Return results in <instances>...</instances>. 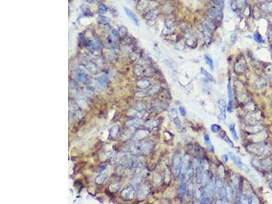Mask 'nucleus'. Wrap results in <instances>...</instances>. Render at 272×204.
Segmentation results:
<instances>
[{
	"instance_id": "12",
	"label": "nucleus",
	"mask_w": 272,
	"mask_h": 204,
	"mask_svg": "<svg viewBox=\"0 0 272 204\" xmlns=\"http://www.w3.org/2000/svg\"><path fill=\"white\" fill-rule=\"evenodd\" d=\"M226 193H227V198H229V200H233L235 197V191L234 186L231 184H227L225 186Z\"/></svg>"
},
{
	"instance_id": "18",
	"label": "nucleus",
	"mask_w": 272,
	"mask_h": 204,
	"mask_svg": "<svg viewBox=\"0 0 272 204\" xmlns=\"http://www.w3.org/2000/svg\"><path fill=\"white\" fill-rule=\"evenodd\" d=\"M266 86V81L263 78H260L254 84V88L256 89H261L264 88Z\"/></svg>"
},
{
	"instance_id": "11",
	"label": "nucleus",
	"mask_w": 272,
	"mask_h": 204,
	"mask_svg": "<svg viewBox=\"0 0 272 204\" xmlns=\"http://www.w3.org/2000/svg\"><path fill=\"white\" fill-rule=\"evenodd\" d=\"M196 180L199 184H202L204 180V172L201 167H197L196 169Z\"/></svg>"
},
{
	"instance_id": "34",
	"label": "nucleus",
	"mask_w": 272,
	"mask_h": 204,
	"mask_svg": "<svg viewBox=\"0 0 272 204\" xmlns=\"http://www.w3.org/2000/svg\"><path fill=\"white\" fill-rule=\"evenodd\" d=\"M246 3V0H237V5L239 7L244 6V5Z\"/></svg>"
},
{
	"instance_id": "10",
	"label": "nucleus",
	"mask_w": 272,
	"mask_h": 204,
	"mask_svg": "<svg viewBox=\"0 0 272 204\" xmlns=\"http://www.w3.org/2000/svg\"><path fill=\"white\" fill-rule=\"evenodd\" d=\"M186 180L183 178L181 180L180 184L179 191H178V197L179 198L183 199L184 197V195L186 193Z\"/></svg>"
},
{
	"instance_id": "39",
	"label": "nucleus",
	"mask_w": 272,
	"mask_h": 204,
	"mask_svg": "<svg viewBox=\"0 0 272 204\" xmlns=\"http://www.w3.org/2000/svg\"><path fill=\"white\" fill-rule=\"evenodd\" d=\"M86 1L88 2V3H90V4H91V3H93V0H86Z\"/></svg>"
},
{
	"instance_id": "31",
	"label": "nucleus",
	"mask_w": 272,
	"mask_h": 204,
	"mask_svg": "<svg viewBox=\"0 0 272 204\" xmlns=\"http://www.w3.org/2000/svg\"><path fill=\"white\" fill-rule=\"evenodd\" d=\"M78 78L81 81H82L84 82H85V81H86V80H87V78L86 77V76H85L83 73H81V72L80 73V74H78Z\"/></svg>"
},
{
	"instance_id": "26",
	"label": "nucleus",
	"mask_w": 272,
	"mask_h": 204,
	"mask_svg": "<svg viewBox=\"0 0 272 204\" xmlns=\"http://www.w3.org/2000/svg\"><path fill=\"white\" fill-rule=\"evenodd\" d=\"M265 72L269 78V81L272 83V65H268L265 69Z\"/></svg>"
},
{
	"instance_id": "23",
	"label": "nucleus",
	"mask_w": 272,
	"mask_h": 204,
	"mask_svg": "<svg viewBox=\"0 0 272 204\" xmlns=\"http://www.w3.org/2000/svg\"><path fill=\"white\" fill-rule=\"evenodd\" d=\"M212 2L214 5L215 8L222 10L224 7L225 0H212Z\"/></svg>"
},
{
	"instance_id": "5",
	"label": "nucleus",
	"mask_w": 272,
	"mask_h": 204,
	"mask_svg": "<svg viewBox=\"0 0 272 204\" xmlns=\"http://www.w3.org/2000/svg\"><path fill=\"white\" fill-rule=\"evenodd\" d=\"M227 91H228V99H229V102H228V106H227V110L229 112H232L233 105H234V95H233V89H232L231 81V78H229V82H228Z\"/></svg>"
},
{
	"instance_id": "24",
	"label": "nucleus",
	"mask_w": 272,
	"mask_h": 204,
	"mask_svg": "<svg viewBox=\"0 0 272 204\" xmlns=\"http://www.w3.org/2000/svg\"><path fill=\"white\" fill-rule=\"evenodd\" d=\"M98 11L101 15H104L108 12V8L105 4H100L98 7Z\"/></svg>"
},
{
	"instance_id": "20",
	"label": "nucleus",
	"mask_w": 272,
	"mask_h": 204,
	"mask_svg": "<svg viewBox=\"0 0 272 204\" xmlns=\"http://www.w3.org/2000/svg\"><path fill=\"white\" fill-rule=\"evenodd\" d=\"M201 74H202V75H203V76H205L206 78L209 81L214 82H216L215 79L214 78V77L210 74V73L206 71V70L204 69V68H203V67L201 68Z\"/></svg>"
},
{
	"instance_id": "30",
	"label": "nucleus",
	"mask_w": 272,
	"mask_h": 204,
	"mask_svg": "<svg viewBox=\"0 0 272 204\" xmlns=\"http://www.w3.org/2000/svg\"><path fill=\"white\" fill-rule=\"evenodd\" d=\"M254 39L255 40V41H256V42H258V43H261L262 42H263V40H262L261 36L258 33H256L254 35Z\"/></svg>"
},
{
	"instance_id": "36",
	"label": "nucleus",
	"mask_w": 272,
	"mask_h": 204,
	"mask_svg": "<svg viewBox=\"0 0 272 204\" xmlns=\"http://www.w3.org/2000/svg\"><path fill=\"white\" fill-rule=\"evenodd\" d=\"M237 1H233L231 2V8L232 9L234 10H235V9H236V7H237Z\"/></svg>"
},
{
	"instance_id": "19",
	"label": "nucleus",
	"mask_w": 272,
	"mask_h": 204,
	"mask_svg": "<svg viewBox=\"0 0 272 204\" xmlns=\"http://www.w3.org/2000/svg\"><path fill=\"white\" fill-rule=\"evenodd\" d=\"M197 41L194 37L188 38L186 40V44L191 48H195L197 45Z\"/></svg>"
},
{
	"instance_id": "13",
	"label": "nucleus",
	"mask_w": 272,
	"mask_h": 204,
	"mask_svg": "<svg viewBox=\"0 0 272 204\" xmlns=\"http://www.w3.org/2000/svg\"><path fill=\"white\" fill-rule=\"evenodd\" d=\"M219 137L222 140H224L225 142L227 143V144L229 145L230 147L234 148V143L231 142V140H230V138L229 137V136L227 135V133H226L225 132H224V131H220V133H219Z\"/></svg>"
},
{
	"instance_id": "2",
	"label": "nucleus",
	"mask_w": 272,
	"mask_h": 204,
	"mask_svg": "<svg viewBox=\"0 0 272 204\" xmlns=\"http://www.w3.org/2000/svg\"><path fill=\"white\" fill-rule=\"evenodd\" d=\"M173 167L174 169L175 175L177 177L180 176L183 169V160L182 157L179 153H176L173 157Z\"/></svg>"
},
{
	"instance_id": "17",
	"label": "nucleus",
	"mask_w": 272,
	"mask_h": 204,
	"mask_svg": "<svg viewBox=\"0 0 272 204\" xmlns=\"http://www.w3.org/2000/svg\"><path fill=\"white\" fill-rule=\"evenodd\" d=\"M134 193H135L134 189H133V188H132V187H129V188H127L126 190H125V191H123V195L125 197V198L131 199V198L133 197V195H134Z\"/></svg>"
},
{
	"instance_id": "38",
	"label": "nucleus",
	"mask_w": 272,
	"mask_h": 204,
	"mask_svg": "<svg viewBox=\"0 0 272 204\" xmlns=\"http://www.w3.org/2000/svg\"><path fill=\"white\" fill-rule=\"evenodd\" d=\"M223 160H224L225 161H228V156L227 155H225V156H223Z\"/></svg>"
},
{
	"instance_id": "33",
	"label": "nucleus",
	"mask_w": 272,
	"mask_h": 204,
	"mask_svg": "<svg viewBox=\"0 0 272 204\" xmlns=\"http://www.w3.org/2000/svg\"><path fill=\"white\" fill-rule=\"evenodd\" d=\"M236 40H237V35L236 34H235V33H233L231 35V38H230V40H231V42L233 44H234L236 42Z\"/></svg>"
},
{
	"instance_id": "14",
	"label": "nucleus",
	"mask_w": 272,
	"mask_h": 204,
	"mask_svg": "<svg viewBox=\"0 0 272 204\" xmlns=\"http://www.w3.org/2000/svg\"><path fill=\"white\" fill-rule=\"evenodd\" d=\"M203 138H204V141H205V144L206 145V146H207L208 149L212 152H214V147L212 143V142H211L210 137V136H209V135L205 134L203 136Z\"/></svg>"
},
{
	"instance_id": "3",
	"label": "nucleus",
	"mask_w": 272,
	"mask_h": 204,
	"mask_svg": "<svg viewBox=\"0 0 272 204\" xmlns=\"http://www.w3.org/2000/svg\"><path fill=\"white\" fill-rule=\"evenodd\" d=\"M215 193L220 201H224L227 198V193H226V188L222 182L217 181L215 186Z\"/></svg>"
},
{
	"instance_id": "25",
	"label": "nucleus",
	"mask_w": 272,
	"mask_h": 204,
	"mask_svg": "<svg viewBox=\"0 0 272 204\" xmlns=\"http://www.w3.org/2000/svg\"><path fill=\"white\" fill-rule=\"evenodd\" d=\"M174 122L175 125H176L177 129H178L179 132H181V131L183 130V125H182V123L180 122V119L178 117L174 118Z\"/></svg>"
},
{
	"instance_id": "32",
	"label": "nucleus",
	"mask_w": 272,
	"mask_h": 204,
	"mask_svg": "<svg viewBox=\"0 0 272 204\" xmlns=\"http://www.w3.org/2000/svg\"><path fill=\"white\" fill-rule=\"evenodd\" d=\"M106 178V175L105 174H103V175H101V176H99L98 178H97L96 180V181H97V183H102V182H103L104 180H105V179Z\"/></svg>"
},
{
	"instance_id": "22",
	"label": "nucleus",
	"mask_w": 272,
	"mask_h": 204,
	"mask_svg": "<svg viewBox=\"0 0 272 204\" xmlns=\"http://www.w3.org/2000/svg\"><path fill=\"white\" fill-rule=\"evenodd\" d=\"M229 129L231 133V135L233 136V137H234V139L235 140L237 141L238 139H239V137H238L237 133L236 132V130H235V125H234V124H230L229 126Z\"/></svg>"
},
{
	"instance_id": "27",
	"label": "nucleus",
	"mask_w": 272,
	"mask_h": 204,
	"mask_svg": "<svg viewBox=\"0 0 272 204\" xmlns=\"http://www.w3.org/2000/svg\"><path fill=\"white\" fill-rule=\"evenodd\" d=\"M210 129H211V131H212L213 133H219L221 130L220 126L217 125V124H213V125H211Z\"/></svg>"
},
{
	"instance_id": "37",
	"label": "nucleus",
	"mask_w": 272,
	"mask_h": 204,
	"mask_svg": "<svg viewBox=\"0 0 272 204\" xmlns=\"http://www.w3.org/2000/svg\"><path fill=\"white\" fill-rule=\"evenodd\" d=\"M112 34L115 36V37H118L119 33L117 32V31H116V30H113L112 31Z\"/></svg>"
},
{
	"instance_id": "29",
	"label": "nucleus",
	"mask_w": 272,
	"mask_h": 204,
	"mask_svg": "<svg viewBox=\"0 0 272 204\" xmlns=\"http://www.w3.org/2000/svg\"><path fill=\"white\" fill-rule=\"evenodd\" d=\"M138 86H140L141 88H146L149 86V82L148 81H140V82H138Z\"/></svg>"
},
{
	"instance_id": "28",
	"label": "nucleus",
	"mask_w": 272,
	"mask_h": 204,
	"mask_svg": "<svg viewBox=\"0 0 272 204\" xmlns=\"http://www.w3.org/2000/svg\"><path fill=\"white\" fill-rule=\"evenodd\" d=\"M157 14L156 12H155L154 10H153V11H151V12H150V13H148L146 14V18L147 19H149V20H153V19H154L157 17Z\"/></svg>"
},
{
	"instance_id": "16",
	"label": "nucleus",
	"mask_w": 272,
	"mask_h": 204,
	"mask_svg": "<svg viewBox=\"0 0 272 204\" xmlns=\"http://www.w3.org/2000/svg\"><path fill=\"white\" fill-rule=\"evenodd\" d=\"M245 69V65L241 61H237L235 64V72L237 74H241L244 72Z\"/></svg>"
},
{
	"instance_id": "6",
	"label": "nucleus",
	"mask_w": 272,
	"mask_h": 204,
	"mask_svg": "<svg viewBox=\"0 0 272 204\" xmlns=\"http://www.w3.org/2000/svg\"><path fill=\"white\" fill-rule=\"evenodd\" d=\"M229 157L230 159L232 160L234 162V163L236 165V166L239 167V169H240L242 171H249V168L246 165H245L244 163H243L241 159H239V157H237V156H235V154H232V153H229Z\"/></svg>"
},
{
	"instance_id": "21",
	"label": "nucleus",
	"mask_w": 272,
	"mask_h": 204,
	"mask_svg": "<svg viewBox=\"0 0 272 204\" xmlns=\"http://www.w3.org/2000/svg\"><path fill=\"white\" fill-rule=\"evenodd\" d=\"M204 59H205L206 64L209 65V67H210V69L212 70H214V61L212 59V57H211L210 56L205 55V56H204Z\"/></svg>"
},
{
	"instance_id": "35",
	"label": "nucleus",
	"mask_w": 272,
	"mask_h": 204,
	"mask_svg": "<svg viewBox=\"0 0 272 204\" xmlns=\"http://www.w3.org/2000/svg\"><path fill=\"white\" fill-rule=\"evenodd\" d=\"M179 111H180V114H181V115H182V116H184L186 115V112L185 109H184V108H183V107H180Z\"/></svg>"
},
{
	"instance_id": "7",
	"label": "nucleus",
	"mask_w": 272,
	"mask_h": 204,
	"mask_svg": "<svg viewBox=\"0 0 272 204\" xmlns=\"http://www.w3.org/2000/svg\"><path fill=\"white\" fill-rule=\"evenodd\" d=\"M218 108L220 110L218 118L220 120H224L226 117V102L223 99H220L218 101Z\"/></svg>"
},
{
	"instance_id": "15",
	"label": "nucleus",
	"mask_w": 272,
	"mask_h": 204,
	"mask_svg": "<svg viewBox=\"0 0 272 204\" xmlns=\"http://www.w3.org/2000/svg\"><path fill=\"white\" fill-rule=\"evenodd\" d=\"M202 25L203 27H205L206 29H208V30L210 31H214L216 28V25L214 23V21L210 18V20H205L204 21Z\"/></svg>"
},
{
	"instance_id": "1",
	"label": "nucleus",
	"mask_w": 272,
	"mask_h": 204,
	"mask_svg": "<svg viewBox=\"0 0 272 204\" xmlns=\"http://www.w3.org/2000/svg\"><path fill=\"white\" fill-rule=\"evenodd\" d=\"M247 150L257 157H268L272 153V146L268 142H255L248 146Z\"/></svg>"
},
{
	"instance_id": "9",
	"label": "nucleus",
	"mask_w": 272,
	"mask_h": 204,
	"mask_svg": "<svg viewBox=\"0 0 272 204\" xmlns=\"http://www.w3.org/2000/svg\"><path fill=\"white\" fill-rule=\"evenodd\" d=\"M124 10H125V12L126 14H127V16L131 19V21L133 22V23H134L135 25L138 26L139 25V21L136 16L135 15V14L133 13V12L131 10L127 8H124Z\"/></svg>"
},
{
	"instance_id": "8",
	"label": "nucleus",
	"mask_w": 272,
	"mask_h": 204,
	"mask_svg": "<svg viewBox=\"0 0 272 204\" xmlns=\"http://www.w3.org/2000/svg\"><path fill=\"white\" fill-rule=\"evenodd\" d=\"M247 120L250 124V125H257L259 121L261 120V115H257L256 113H252L251 115L248 116Z\"/></svg>"
},
{
	"instance_id": "4",
	"label": "nucleus",
	"mask_w": 272,
	"mask_h": 204,
	"mask_svg": "<svg viewBox=\"0 0 272 204\" xmlns=\"http://www.w3.org/2000/svg\"><path fill=\"white\" fill-rule=\"evenodd\" d=\"M208 14L210 16V18L213 21H221L223 16L222 10L215 7H212L209 10Z\"/></svg>"
}]
</instances>
